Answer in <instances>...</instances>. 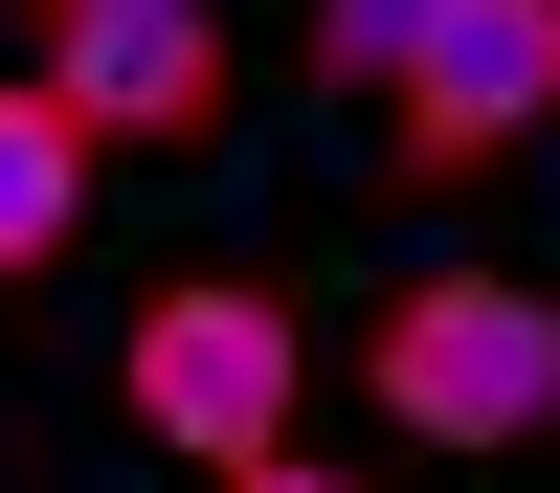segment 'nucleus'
Returning a JSON list of instances; mask_svg holds the SVG:
<instances>
[{
	"instance_id": "nucleus-5",
	"label": "nucleus",
	"mask_w": 560,
	"mask_h": 493,
	"mask_svg": "<svg viewBox=\"0 0 560 493\" xmlns=\"http://www.w3.org/2000/svg\"><path fill=\"white\" fill-rule=\"evenodd\" d=\"M90 157H113V134H90L45 68H0V292H23V269H68V224H90Z\"/></svg>"
},
{
	"instance_id": "nucleus-6",
	"label": "nucleus",
	"mask_w": 560,
	"mask_h": 493,
	"mask_svg": "<svg viewBox=\"0 0 560 493\" xmlns=\"http://www.w3.org/2000/svg\"><path fill=\"white\" fill-rule=\"evenodd\" d=\"M427 23H448V0H314V90H382Z\"/></svg>"
},
{
	"instance_id": "nucleus-8",
	"label": "nucleus",
	"mask_w": 560,
	"mask_h": 493,
	"mask_svg": "<svg viewBox=\"0 0 560 493\" xmlns=\"http://www.w3.org/2000/svg\"><path fill=\"white\" fill-rule=\"evenodd\" d=\"M45 23H68V0H45Z\"/></svg>"
},
{
	"instance_id": "nucleus-1",
	"label": "nucleus",
	"mask_w": 560,
	"mask_h": 493,
	"mask_svg": "<svg viewBox=\"0 0 560 493\" xmlns=\"http://www.w3.org/2000/svg\"><path fill=\"white\" fill-rule=\"evenodd\" d=\"M359 382H382V426L448 448V471L538 448V426H560V269H427V292H382Z\"/></svg>"
},
{
	"instance_id": "nucleus-7",
	"label": "nucleus",
	"mask_w": 560,
	"mask_h": 493,
	"mask_svg": "<svg viewBox=\"0 0 560 493\" xmlns=\"http://www.w3.org/2000/svg\"><path fill=\"white\" fill-rule=\"evenodd\" d=\"M224 493H359V471H314V448H247V471H224Z\"/></svg>"
},
{
	"instance_id": "nucleus-3",
	"label": "nucleus",
	"mask_w": 560,
	"mask_h": 493,
	"mask_svg": "<svg viewBox=\"0 0 560 493\" xmlns=\"http://www.w3.org/2000/svg\"><path fill=\"white\" fill-rule=\"evenodd\" d=\"M538 113H560V0H448V23L382 68V157L404 179H493Z\"/></svg>"
},
{
	"instance_id": "nucleus-2",
	"label": "nucleus",
	"mask_w": 560,
	"mask_h": 493,
	"mask_svg": "<svg viewBox=\"0 0 560 493\" xmlns=\"http://www.w3.org/2000/svg\"><path fill=\"white\" fill-rule=\"evenodd\" d=\"M292 382H314V314L292 269H158L113 337V403L179 448V471H247V448H292Z\"/></svg>"
},
{
	"instance_id": "nucleus-4",
	"label": "nucleus",
	"mask_w": 560,
	"mask_h": 493,
	"mask_svg": "<svg viewBox=\"0 0 560 493\" xmlns=\"http://www.w3.org/2000/svg\"><path fill=\"white\" fill-rule=\"evenodd\" d=\"M45 90H68L90 134H224V0H68L45 23Z\"/></svg>"
}]
</instances>
